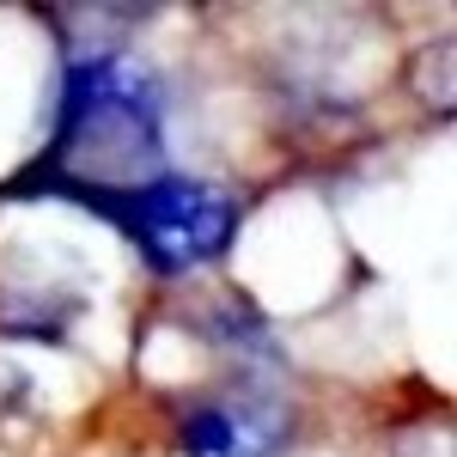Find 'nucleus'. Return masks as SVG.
Listing matches in <instances>:
<instances>
[{
  "instance_id": "obj_1",
  "label": "nucleus",
  "mask_w": 457,
  "mask_h": 457,
  "mask_svg": "<svg viewBox=\"0 0 457 457\" xmlns=\"http://www.w3.org/2000/svg\"><path fill=\"white\" fill-rule=\"evenodd\" d=\"M49 171L79 195H141L165 177V110L135 55H79L62 92Z\"/></svg>"
},
{
  "instance_id": "obj_2",
  "label": "nucleus",
  "mask_w": 457,
  "mask_h": 457,
  "mask_svg": "<svg viewBox=\"0 0 457 457\" xmlns=\"http://www.w3.org/2000/svg\"><path fill=\"white\" fill-rule=\"evenodd\" d=\"M122 220L153 256V269H165V275L213 262L238 232V208H232L226 189H213L202 177H171V171L159 183H146L141 195H129Z\"/></svg>"
},
{
  "instance_id": "obj_3",
  "label": "nucleus",
  "mask_w": 457,
  "mask_h": 457,
  "mask_svg": "<svg viewBox=\"0 0 457 457\" xmlns=\"http://www.w3.org/2000/svg\"><path fill=\"white\" fill-rule=\"evenodd\" d=\"M287 433V415L275 403H213L183 427L189 457H269Z\"/></svg>"
}]
</instances>
